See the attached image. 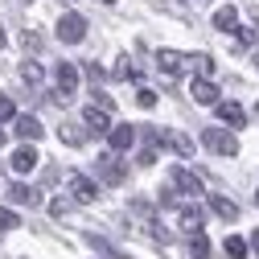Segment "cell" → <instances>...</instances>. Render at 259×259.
<instances>
[{
    "mask_svg": "<svg viewBox=\"0 0 259 259\" xmlns=\"http://www.w3.org/2000/svg\"><path fill=\"white\" fill-rule=\"evenodd\" d=\"M103 5H115V0H103Z\"/></svg>",
    "mask_w": 259,
    "mask_h": 259,
    "instance_id": "cell-33",
    "label": "cell"
},
{
    "mask_svg": "<svg viewBox=\"0 0 259 259\" xmlns=\"http://www.w3.org/2000/svg\"><path fill=\"white\" fill-rule=\"evenodd\" d=\"M156 66L165 70V74H181V70H185V54H177V50H160V54H156Z\"/></svg>",
    "mask_w": 259,
    "mask_h": 259,
    "instance_id": "cell-11",
    "label": "cell"
},
{
    "mask_svg": "<svg viewBox=\"0 0 259 259\" xmlns=\"http://www.w3.org/2000/svg\"><path fill=\"white\" fill-rule=\"evenodd\" d=\"M21 41H25V50H41V37H37V33H25Z\"/></svg>",
    "mask_w": 259,
    "mask_h": 259,
    "instance_id": "cell-29",
    "label": "cell"
},
{
    "mask_svg": "<svg viewBox=\"0 0 259 259\" xmlns=\"http://www.w3.org/2000/svg\"><path fill=\"white\" fill-rule=\"evenodd\" d=\"M82 123H87V132H111V115L103 107H87L82 111Z\"/></svg>",
    "mask_w": 259,
    "mask_h": 259,
    "instance_id": "cell-8",
    "label": "cell"
},
{
    "mask_svg": "<svg viewBox=\"0 0 259 259\" xmlns=\"http://www.w3.org/2000/svg\"><path fill=\"white\" fill-rule=\"evenodd\" d=\"M226 255H231V259H243V255H247V239L231 235V239H226Z\"/></svg>",
    "mask_w": 259,
    "mask_h": 259,
    "instance_id": "cell-23",
    "label": "cell"
},
{
    "mask_svg": "<svg viewBox=\"0 0 259 259\" xmlns=\"http://www.w3.org/2000/svg\"><path fill=\"white\" fill-rule=\"evenodd\" d=\"M251 251H255V255H259V231H255V235H251Z\"/></svg>",
    "mask_w": 259,
    "mask_h": 259,
    "instance_id": "cell-31",
    "label": "cell"
},
{
    "mask_svg": "<svg viewBox=\"0 0 259 259\" xmlns=\"http://www.w3.org/2000/svg\"><path fill=\"white\" fill-rule=\"evenodd\" d=\"M13 127H17V136H21V140H41V132H46V127H41L33 115H17Z\"/></svg>",
    "mask_w": 259,
    "mask_h": 259,
    "instance_id": "cell-12",
    "label": "cell"
},
{
    "mask_svg": "<svg viewBox=\"0 0 259 259\" xmlns=\"http://www.w3.org/2000/svg\"><path fill=\"white\" fill-rule=\"evenodd\" d=\"M115 78H136V70H132V62H127V58L115 62Z\"/></svg>",
    "mask_w": 259,
    "mask_h": 259,
    "instance_id": "cell-25",
    "label": "cell"
},
{
    "mask_svg": "<svg viewBox=\"0 0 259 259\" xmlns=\"http://www.w3.org/2000/svg\"><path fill=\"white\" fill-rule=\"evenodd\" d=\"M58 37L66 41V46H74V41H82V37H87V21H82L78 13H66V17L58 21Z\"/></svg>",
    "mask_w": 259,
    "mask_h": 259,
    "instance_id": "cell-2",
    "label": "cell"
},
{
    "mask_svg": "<svg viewBox=\"0 0 259 259\" xmlns=\"http://www.w3.org/2000/svg\"><path fill=\"white\" fill-rule=\"evenodd\" d=\"M181 231L198 235V231H202V210H193V206H181Z\"/></svg>",
    "mask_w": 259,
    "mask_h": 259,
    "instance_id": "cell-19",
    "label": "cell"
},
{
    "mask_svg": "<svg viewBox=\"0 0 259 259\" xmlns=\"http://www.w3.org/2000/svg\"><path fill=\"white\" fill-rule=\"evenodd\" d=\"M17 226H21V218H17L13 210H5V206H0V231H17Z\"/></svg>",
    "mask_w": 259,
    "mask_h": 259,
    "instance_id": "cell-24",
    "label": "cell"
},
{
    "mask_svg": "<svg viewBox=\"0 0 259 259\" xmlns=\"http://www.w3.org/2000/svg\"><path fill=\"white\" fill-rule=\"evenodd\" d=\"M156 140L165 144V148H173L177 156H193V140L185 132H156Z\"/></svg>",
    "mask_w": 259,
    "mask_h": 259,
    "instance_id": "cell-6",
    "label": "cell"
},
{
    "mask_svg": "<svg viewBox=\"0 0 259 259\" xmlns=\"http://www.w3.org/2000/svg\"><path fill=\"white\" fill-rule=\"evenodd\" d=\"M70 193H74V202H95V198H99V189H95V181L91 177H70Z\"/></svg>",
    "mask_w": 259,
    "mask_h": 259,
    "instance_id": "cell-9",
    "label": "cell"
},
{
    "mask_svg": "<svg viewBox=\"0 0 259 259\" xmlns=\"http://www.w3.org/2000/svg\"><path fill=\"white\" fill-rule=\"evenodd\" d=\"M9 198L21 202V206H37V202H41V193H37L33 185H9Z\"/></svg>",
    "mask_w": 259,
    "mask_h": 259,
    "instance_id": "cell-14",
    "label": "cell"
},
{
    "mask_svg": "<svg viewBox=\"0 0 259 259\" xmlns=\"http://www.w3.org/2000/svg\"><path fill=\"white\" fill-rule=\"evenodd\" d=\"M21 78H25L29 87H41V78H46V74H41L37 62H25V66H21Z\"/></svg>",
    "mask_w": 259,
    "mask_h": 259,
    "instance_id": "cell-22",
    "label": "cell"
},
{
    "mask_svg": "<svg viewBox=\"0 0 259 259\" xmlns=\"http://www.w3.org/2000/svg\"><path fill=\"white\" fill-rule=\"evenodd\" d=\"M218 107V119L226 123V127H243L247 123V111L239 107V103H214Z\"/></svg>",
    "mask_w": 259,
    "mask_h": 259,
    "instance_id": "cell-10",
    "label": "cell"
},
{
    "mask_svg": "<svg viewBox=\"0 0 259 259\" xmlns=\"http://www.w3.org/2000/svg\"><path fill=\"white\" fill-rule=\"evenodd\" d=\"M0 50H5V29H0Z\"/></svg>",
    "mask_w": 259,
    "mask_h": 259,
    "instance_id": "cell-32",
    "label": "cell"
},
{
    "mask_svg": "<svg viewBox=\"0 0 259 259\" xmlns=\"http://www.w3.org/2000/svg\"><path fill=\"white\" fill-rule=\"evenodd\" d=\"M185 66L198 70L202 78H210V74H214V58H210V54H193V58H185Z\"/></svg>",
    "mask_w": 259,
    "mask_h": 259,
    "instance_id": "cell-18",
    "label": "cell"
},
{
    "mask_svg": "<svg viewBox=\"0 0 259 259\" xmlns=\"http://www.w3.org/2000/svg\"><path fill=\"white\" fill-rule=\"evenodd\" d=\"M50 214H54V218H62V214H70V202H66V198H54V202H50Z\"/></svg>",
    "mask_w": 259,
    "mask_h": 259,
    "instance_id": "cell-27",
    "label": "cell"
},
{
    "mask_svg": "<svg viewBox=\"0 0 259 259\" xmlns=\"http://www.w3.org/2000/svg\"><path fill=\"white\" fill-rule=\"evenodd\" d=\"M0 119H17V107H13L9 95H0Z\"/></svg>",
    "mask_w": 259,
    "mask_h": 259,
    "instance_id": "cell-26",
    "label": "cell"
},
{
    "mask_svg": "<svg viewBox=\"0 0 259 259\" xmlns=\"http://www.w3.org/2000/svg\"><path fill=\"white\" fill-rule=\"evenodd\" d=\"M99 177L107 181V185H119L123 177H127V169H123V160H119V152H107V156H99Z\"/></svg>",
    "mask_w": 259,
    "mask_h": 259,
    "instance_id": "cell-3",
    "label": "cell"
},
{
    "mask_svg": "<svg viewBox=\"0 0 259 259\" xmlns=\"http://www.w3.org/2000/svg\"><path fill=\"white\" fill-rule=\"evenodd\" d=\"M255 202H259V193H255Z\"/></svg>",
    "mask_w": 259,
    "mask_h": 259,
    "instance_id": "cell-35",
    "label": "cell"
},
{
    "mask_svg": "<svg viewBox=\"0 0 259 259\" xmlns=\"http://www.w3.org/2000/svg\"><path fill=\"white\" fill-rule=\"evenodd\" d=\"M58 136L66 140V144H82V140H87V127H74V123H62V127H58Z\"/></svg>",
    "mask_w": 259,
    "mask_h": 259,
    "instance_id": "cell-21",
    "label": "cell"
},
{
    "mask_svg": "<svg viewBox=\"0 0 259 259\" xmlns=\"http://www.w3.org/2000/svg\"><path fill=\"white\" fill-rule=\"evenodd\" d=\"M107 140H111V152H127L132 140H136V127H132V123H119V127L107 132Z\"/></svg>",
    "mask_w": 259,
    "mask_h": 259,
    "instance_id": "cell-7",
    "label": "cell"
},
{
    "mask_svg": "<svg viewBox=\"0 0 259 259\" xmlns=\"http://www.w3.org/2000/svg\"><path fill=\"white\" fill-rule=\"evenodd\" d=\"M74 91H78V70L70 66V62H62V66H58V99L62 103L74 99Z\"/></svg>",
    "mask_w": 259,
    "mask_h": 259,
    "instance_id": "cell-5",
    "label": "cell"
},
{
    "mask_svg": "<svg viewBox=\"0 0 259 259\" xmlns=\"http://www.w3.org/2000/svg\"><path fill=\"white\" fill-rule=\"evenodd\" d=\"M202 144H206L210 152H218V156H235V152H239V140L226 132V127H206V132H202Z\"/></svg>",
    "mask_w": 259,
    "mask_h": 259,
    "instance_id": "cell-1",
    "label": "cell"
},
{
    "mask_svg": "<svg viewBox=\"0 0 259 259\" xmlns=\"http://www.w3.org/2000/svg\"><path fill=\"white\" fill-rule=\"evenodd\" d=\"M169 185H173V193H185V198L202 193V181H198V173H189V169H173V173H169Z\"/></svg>",
    "mask_w": 259,
    "mask_h": 259,
    "instance_id": "cell-4",
    "label": "cell"
},
{
    "mask_svg": "<svg viewBox=\"0 0 259 259\" xmlns=\"http://www.w3.org/2000/svg\"><path fill=\"white\" fill-rule=\"evenodd\" d=\"M255 62H259V58H255Z\"/></svg>",
    "mask_w": 259,
    "mask_h": 259,
    "instance_id": "cell-37",
    "label": "cell"
},
{
    "mask_svg": "<svg viewBox=\"0 0 259 259\" xmlns=\"http://www.w3.org/2000/svg\"><path fill=\"white\" fill-rule=\"evenodd\" d=\"M136 160H140V165H144V169H148V165H152V160H156V148H144V152H140V156H136Z\"/></svg>",
    "mask_w": 259,
    "mask_h": 259,
    "instance_id": "cell-30",
    "label": "cell"
},
{
    "mask_svg": "<svg viewBox=\"0 0 259 259\" xmlns=\"http://www.w3.org/2000/svg\"><path fill=\"white\" fill-rule=\"evenodd\" d=\"M136 103H140V107H156V91H140Z\"/></svg>",
    "mask_w": 259,
    "mask_h": 259,
    "instance_id": "cell-28",
    "label": "cell"
},
{
    "mask_svg": "<svg viewBox=\"0 0 259 259\" xmlns=\"http://www.w3.org/2000/svg\"><path fill=\"white\" fill-rule=\"evenodd\" d=\"M210 210H214V214H218L222 222H235V218H239V206H235L231 198H218V193L210 198Z\"/></svg>",
    "mask_w": 259,
    "mask_h": 259,
    "instance_id": "cell-13",
    "label": "cell"
},
{
    "mask_svg": "<svg viewBox=\"0 0 259 259\" xmlns=\"http://www.w3.org/2000/svg\"><path fill=\"white\" fill-rule=\"evenodd\" d=\"M33 165H37V152L29 148V144H21V148L13 152V169H17V173H29Z\"/></svg>",
    "mask_w": 259,
    "mask_h": 259,
    "instance_id": "cell-15",
    "label": "cell"
},
{
    "mask_svg": "<svg viewBox=\"0 0 259 259\" xmlns=\"http://www.w3.org/2000/svg\"><path fill=\"white\" fill-rule=\"evenodd\" d=\"M193 5H198V0H193Z\"/></svg>",
    "mask_w": 259,
    "mask_h": 259,
    "instance_id": "cell-36",
    "label": "cell"
},
{
    "mask_svg": "<svg viewBox=\"0 0 259 259\" xmlns=\"http://www.w3.org/2000/svg\"><path fill=\"white\" fill-rule=\"evenodd\" d=\"M0 144H5V132H0Z\"/></svg>",
    "mask_w": 259,
    "mask_h": 259,
    "instance_id": "cell-34",
    "label": "cell"
},
{
    "mask_svg": "<svg viewBox=\"0 0 259 259\" xmlns=\"http://www.w3.org/2000/svg\"><path fill=\"white\" fill-rule=\"evenodd\" d=\"M214 25L222 29V33H239V13L235 9H218L214 13Z\"/></svg>",
    "mask_w": 259,
    "mask_h": 259,
    "instance_id": "cell-16",
    "label": "cell"
},
{
    "mask_svg": "<svg viewBox=\"0 0 259 259\" xmlns=\"http://www.w3.org/2000/svg\"><path fill=\"white\" fill-rule=\"evenodd\" d=\"M193 99H198V103H218V87L210 78H198V82H193Z\"/></svg>",
    "mask_w": 259,
    "mask_h": 259,
    "instance_id": "cell-17",
    "label": "cell"
},
{
    "mask_svg": "<svg viewBox=\"0 0 259 259\" xmlns=\"http://www.w3.org/2000/svg\"><path fill=\"white\" fill-rule=\"evenodd\" d=\"M189 255H193V259H210V239H206L202 231L189 239Z\"/></svg>",
    "mask_w": 259,
    "mask_h": 259,
    "instance_id": "cell-20",
    "label": "cell"
}]
</instances>
